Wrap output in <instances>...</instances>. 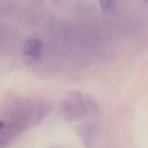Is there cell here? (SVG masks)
Instances as JSON below:
<instances>
[{
  "instance_id": "6da1fadb",
  "label": "cell",
  "mask_w": 148,
  "mask_h": 148,
  "mask_svg": "<svg viewBox=\"0 0 148 148\" xmlns=\"http://www.w3.org/2000/svg\"><path fill=\"white\" fill-rule=\"evenodd\" d=\"M60 113L63 119L68 122L84 119L86 114L84 94L79 91L69 93L61 103Z\"/></svg>"
},
{
  "instance_id": "7a4b0ae2",
  "label": "cell",
  "mask_w": 148,
  "mask_h": 148,
  "mask_svg": "<svg viewBox=\"0 0 148 148\" xmlns=\"http://www.w3.org/2000/svg\"><path fill=\"white\" fill-rule=\"evenodd\" d=\"M76 128L77 134L85 148H91L96 141L99 132L98 119L85 118Z\"/></svg>"
},
{
  "instance_id": "3957f363",
  "label": "cell",
  "mask_w": 148,
  "mask_h": 148,
  "mask_svg": "<svg viewBox=\"0 0 148 148\" xmlns=\"http://www.w3.org/2000/svg\"><path fill=\"white\" fill-rule=\"evenodd\" d=\"M23 50L27 56L34 58H38L40 57L42 51V42L38 38H29L24 43Z\"/></svg>"
},
{
  "instance_id": "277c9868",
  "label": "cell",
  "mask_w": 148,
  "mask_h": 148,
  "mask_svg": "<svg viewBox=\"0 0 148 148\" xmlns=\"http://www.w3.org/2000/svg\"><path fill=\"white\" fill-rule=\"evenodd\" d=\"M10 29L5 25H0V51L5 50L10 40Z\"/></svg>"
},
{
  "instance_id": "5b68a950",
  "label": "cell",
  "mask_w": 148,
  "mask_h": 148,
  "mask_svg": "<svg viewBox=\"0 0 148 148\" xmlns=\"http://www.w3.org/2000/svg\"><path fill=\"white\" fill-rule=\"evenodd\" d=\"M13 5L11 2L0 0V17L8 15L13 10Z\"/></svg>"
},
{
  "instance_id": "8992f818",
  "label": "cell",
  "mask_w": 148,
  "mask_h": 148,
  "mask_svg": "<svg viewBox=\"0 0 148 148\" xmlns=\"http://www.w3.org/2000/svg\"><path fill=\"white\" fill-rule=\"evenodd\" d=\"M101 7L106 12H114L117 8L116 0H99Z\"/></svg>"
},
{
  "instance_id": "52a82bcc",
  "label": "cell",
  "mask_w": 148,
  "mask_h": 148,
  "mask_svg": "<svg viewBox=\"0 0 148 148\" xmlns=\"http://www.w3.org/2000/svg\"><path fill=\"white\" fill-rule=\"evenodd\" d=\"M4 125H5L4 123L2 121H0V130H1L3 128Z\"/></svg>"
},
{
  "instance_id": "ba28073f",
  "label": "cell",
  "mask_w": 148,
  "mask_h": 148,
  "mask_svg": "<svg viewBox=\"0 0 148 148\" xmlns=\"http://www.w3.org/2000/svg\"><path fill=\"white\" fill-rule=\"evenodd\" d=\"M1 140H0V146H1Z\"/></svg>"
}]
</instances>
